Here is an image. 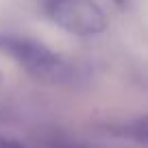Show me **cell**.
I'll return each mask as SVG.
<instances>
[{"label":"cell","instance_id":"2","mask_svg":"<svg viewBox=\"0 0 148 148\" xmlns=\"http://www.w3.org/2000/svg\"><path fill=\"white\" fill-rule=\"evenodd\" d=\"M42 9L55 26L76 37H98L109 20L96 0H44Z\"/></svg>","mask_w":148,"mask_h":148},{"label":"cell","instance_id":"1","mask_svg":"<svg viewBox=\"0 0 148 148\" xmlns=\"http://www.w3.org/2000/svg\"><path fill=\"white\" fill-rule=\"evenodd\" d=\"M0 52L11 57L37 81H44L48 85H70L79 81L76 65L42 42L0 33Z\"/></svg>","mask_w":148,"mask_h":148},{"label":"cell","instance_id":"4","mask_svg":"<svg viewBox=\"0 0 148 148\" xmlns=\"http://www.w3.org/2000/svg\"><path fill=\"white\" fill-rule=\"evenodd\" d=\"M0 148H28V146H24V144H20V142H13V139L0 137Z\"/></svg>","mask_w":148,"mask_h":148},{"label":"cell","instance_id":"5","mask_svg":"<svg viewBox=\"0 0 148 148\" xmlns=\"http://www.w3.org/2000/svg\"><path fill=\"white\" fill-rule=\"evenodd\" d=\"M65 148H76V146H65Z\"/></svg>","mask_w":148,"mask_h":148},{"label":"cell","instance_id":"3","mask_svg":"<svg viewBox=\"0 0 148 148\" xmlns=\"http://www.w3.org/2000/svg\"><path fill=\"white\" fill-rule=\"evenodd\" d=\"M107 131L122 139L148 146V113H139V116H131V118H124V120L111 122V124H107Z\"/></svg>","mask_w":148,"mask_h":148}]
</instances>
